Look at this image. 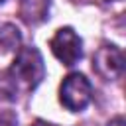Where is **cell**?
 I'll return each instance as SVG.
<instances>
[{"mask_svg": "<svg viewBox=\"0 0 126 126\" xmlns=\"http://www.w3.org/2000/svg\"><path fill=\"white\" fill-rule=\"evenodd\" d=\"M93 69L94 73L104 81H116L124 73V53L120 47L106 43L100 45L93 57Z\"/></svg>", "mask_w": 126, "mask_h": 126, "instance_id": "obj_4", "label": "cell"}, {"mask_svg": "<svg viewBox=\"0 0 126 126\" xmlns=\"http://www.w3.org/2000/svg\"><path fill=\"white\" fill-rule=\"evenodd\" d=\"M49 47H51V53L55 55V59L61 61V65H65V67H73L83 57V39L69 26L59 28L53 33V37L49 39Z\"/></svg>", "mask_w": 126, "mask_h": 126, "instance_id": "obj_3", "label": "cell"}, {"mask_svg": "<svg viewBox=\"0 0 126 126\" xmlns=\"http://www.w3.org/2000/svg\"><path fill=\"white\" fill-rule=\"evenodd\" d=\"M45 77L43 57L35 47H20L10 69L0 75L4 89L10 94L33 91Z\"/></svg>", "mask_w": 126, "mask_h": 126, "instance_id": "obj_1", "label": "cell"}, {"mask_svg": "<svg viewBox=\"0 0 126 126\" xmlns=\"http://www.w3.org/2000/svg\"><path fill=\"white\" fill-rule=\"evenodd\" d=\"M2 2H4V0H0V4H2Z\"/></svg>", "mask_w": 126, "mask_h": 126, "instance_id": "obj_8", "label": "cell"}, {"mask_svg": "<svg viewBox=\"0 0 126 126\" xmlns=\"http://www.w3.org/2000/svg\"><path fill=\"white\" fill-rule=\"evenodd\" d=\"M49 0H22L20 14L28 24H39L47 18Z\"/></svg>", "mask_w": 126, "mask_h": 126, "instance_id": "obj_5", "label": "cell"}, {"mask_svg": "<svg viewBox=\"0 0 126 126\" xmlns=\"http://www.w3.org/2000/svg\"><path fill=\"white\" fill-rule=\"evenodd\" d=\"M93 98V87L83 73H69L59 87V100L71 112H81Z\"/></svg>", "mask_w": 126, "mask_h": 126, "instance_id": "obj_2", "label": "cell"}, {"mask_svg": "<svg viewBox=\"0 0 126 126\" xmlns=\"http://www.w3.org/2000/svg\"><path fill=\"white\" fill-rule=\"evenodd\" d=\"M22 43V35L14 24L0 22V47L4 51H14Z\"/></svg>", "mask_w": 126, "mask_h": 126, "instance_id": "obj_6", "label": "cell"}, {"mask_svg": "<svg viewBox=\"0 0 126 126\" xmlns=\"http://www.w3.org/2000/svg\"><path fill=\"white\" fill-rule=\"evenodd\" d=\"M108 126H124V118L122 116H116V118H112L108 122Z\"/></svg>", "mask_w": 126, "mask_h": 126, "instance_id": "obj_7", "label": "cell"}]
</instances>
